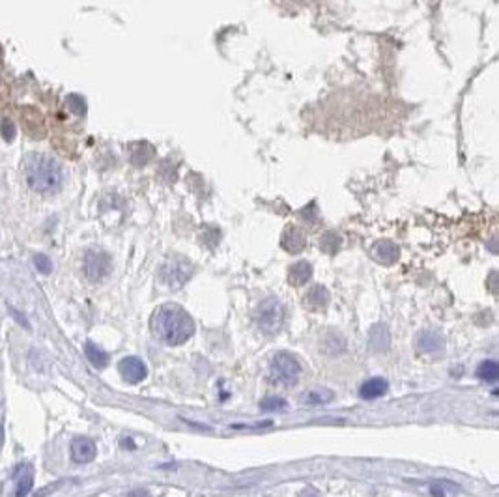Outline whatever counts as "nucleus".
<instances>
[{"instance_id":"6","label":"nucleus","mask_w":499,"mask_h":497,"mask_svg":"<svg viewBox=\"0 0 499 497\" xmlns=\"http://www.w3.org/2000/svg\"><path fill=\"white\" fill-rule=\"evenodd\" d=\"M82 267H85V275L88 277V280L100 283V280H103L111 273V258L103 251L92 249V251H88L85 254Z\"/></svg>"},{"instance_id":"5","label":"nucleus","mask_w":499,"mask_h":497,"mask_svg":"<svg viewBox=\"0 0 499 497\" xmlns=\"http://www.w3.org/2000/svg\"><path fill=\"white\" fill-rule=\"evenodd\" d=\"M301 374V365L298 359L293 357L288 351H279L275 353L271 359V378L277 384L285 385V387H292L298 384Z\"/></svg>"},{"instance_id":"15","label":"nucleus","mask_w":499,"mask_h":497,"mask_svg":"<svg viewBox=\"0 0 499 497\" xmlns=\"http://www.w3.org/2000/svg\"><path fill=\"white\" fill-rule=\"evenodd\" d=\"M85 353H87L88 361L92 363L96 368H105L109 365V353L105 350H101L100 346H96L93 342H87L85 346Z\"/></svg>"},{"instance_id":"20","label":"nucleus","mask_w":499,"mask_h":497,"mask_svg":"<svg viewBox=\"0 0 499 497\" xmlns=\"http://www.w3.org/2000/svg\"><path fill=\"white\" fill-rule=\"evenodd\" d=\"M34 477H32V470L25 471V475H21L19 481H17V488H15V497H27L32 490Z\"/></svg>"},{"instance_id":"9","label":"nucleus","mask_w":499,"mask_h":497,"mask_svg":"<svg viewBox=\"0 0 499 497\" xmlns=\"http://www.w3.org/2000/svg\"><path fill=\"white\" fill-rule=\"evenodd\" d=\"M98 447L90 438H75L71 441V458L77 464H88L96 458Z\"/></svg>"},{"instance_id":"18","label":"nucleus","mask_w":499,"mask_h":497,"mask_svg":"<svg viewBox=\"0 0 499 497\" xmlns=\"http://www.w3.org/2000/svg\"><path fill=\"white\" fill-rule=\"evenodd\" d=\"M477 378L492 384V382L499 378V365L496 361H483L479 368H477Z\"/></svg>"},{"instance_id":"25","label":"nucleus","mask_w":499,"mask_h":497,"mask_svg":"<svg viewBox=\"0 0 499 497\" xmlns=\"http://www.w3.org/2000/svg\"><path fill=\"white\" fill-rule=\"evenodd\" d=\"M432 494L434 497H445L443 496V492H441V488H438V486H432Z\"/></svg>"},{"instance_id":"13","label":"nucleus","mask_w":499,"mask_h":497,"mask_svg":"<svg viewBox=\"0 0 499 497\" xmlns=\"http://www.w3.org/2000/svg\"><path fill=\"white\" fill-rule=\"evenodd\" d=\"M313 277V265L301 260V262H296V264L288 269V283L292 286H303L307 285L309 280Z\"/></svg>"},{"instance_id":"21","label":"nucleus","mask_w":499,"mask_h":497,"mask_svg":"<svg viewBox=\"0 0 499 497\" xmlns=\"http://www.w3.org/2000/svg\"><path fill=\"white\" fill-rule=\"evenodd\" d=\"M260 408L264 411H282L287 408V400L280 397H267L260 402Z\"/></svg>"},{"instance_id":"11","label":"nucleus","mask_w":499,"mask_h":497,"mask_svg":"<svg viewBox=\"0 0 499 497\" xmlns=\"http://www.w3.org/2000/svg\"><path fill=\"white\" fill-rule=\"evenodd\" d=\"M280 245L285 251H288L290 254H298L305 249L307 245V238L305 234L301 232L300 228L296 226H288L285 234H282V239H280Z\"/></svg>"},{"instance_id":"22","label":"nucleus","mask_w":499,"mask_h":497,"mask_svg":"<svg viewBox=\"0 0 499 497\" xmlns=\"http://www.w3.org/2000/svg\"><path fill=\"white\" fill-rule=\"evenodd\" d=\"M67 107L71 109V113H75L77 116H82V114L87 113V101L82 100L80 96H69L67 98Z\"/></svg>"},{"instance_id":"23","label":"nucleus","mask_w":499,"mask_h":497,"mask_svg":"<svg viewBox=\"0 0 499 497\" xmlns=\"http://www.w3.org/2000/svg\"><path fill=\"white\" fill-rule=\"evenodd\" d=\"M34 265L38 267V272L45 273V275L53 272V262L47 258L45 254H36L34 256Z\"/></svg>"},{"instance_id":"12","label":"nucleus","mask_w":499,"mask_h":497,"mask_svg":"<svg viewBox=\"0 0 499 497\" xmlns=\"http://www.w3.org/2000/svg\"><path fill=\"white\" fill-rule=\"evenodd\" d=\"M327 303H329V292H327L324 286H313L309 292L305 294V298H303V305L309 309V311H326Z\"/></svg>"},{"instance_id":"17","label":"nucleus","mask_w":499,"mask_h":497,"mask_svg":"<svg viewBox=\"0 0 499 497\" xmlns=\"http://www.w3.org/2000/svg\"><path fill=\"white\" fill-rule=\"evenodd\" d=\"M333 400V393L329 389H314V391L305 393L301 397V402L309 406H320V404H327Z\"/></svg>"},{"instance_id":"8","label":"nucleus","mask_w":499,"mask_h":497,"mask_svg":"<svg viewBox=\"0 0 499 497\" xmlns=\"http://www.w3.org/2000/svg\"><path fill=\"white\" fill-rule=\"evenodd\" d=\"M445 348V340L436 331H423L417 337V351L425 355H438Z\"/></svg>"},{"instance_id":"10","label":"nucleus","mask_w":499,"mask_h":497,"mask_svg":"<svg viewBox=\"0 0 499 497\" xmlns=\"http://www.w3.org/2000/svg\"><path fill=\"white\" fill-rule=\"evenodd\" d=\"M373 256L376 262H379V264L391 265L399 260L400 249L399 245H395L393 241L384 239V241H378V243L373 247Z\"/></svg>"},{"instance_id":"24","label":"nucleus","mask_w":499,"mask_h":497,"mask_svg":"<svg viewBox=\"0 0 499 497\" xmlns=\"http://www.w3.org/2000/svg\"><path fill=\"white\" fill-rule=\"evenodd\" d=\"M0 133L4 135V139H6V140H12V139H14L15 126H14V124H12V120L4 118V120H2V122H0Z\"/></svg>"},{"instance_id":"4","label":"nucleus","mask_w":499,"mask_h":497,"mask_svg":"<svg viewBox=\"0 0 499 497\" xmlns=\"http://www.w3.org/2000/svg\"><path fill=\"white\" fill-rule=\"evenodd\" d=\"M254 322L260 329L267 335L277 333L285 322V307L277 298L264 299L256 311H254Z\"/></svg>"},{"instance_id":"1","label":"nucleus","mask_w":499,"mask_h":497,"mask_svg":"<svg viewBox=\"0 0 499 497\" xmlns=\"http://www.w3.org/2000/svg\"><path fill=\"white\" fill-rule=\"evenodd\" d=\"M150 329H152L153 337L163 340L165 344L180 346L186 344L187 340L193 337L195 322L180 305L166 303L152 314Z\"/></svg>"},{"instance_id":"16","label":"nucleus","mask_w":499,"mask_h":497,"mask_svg":"<svg viewBox=\"0 0 499 497\" xmlns=\"http://www.w3.org/2000/svg\"><path fill=\"white\" fill-rule=\"evenodd\" d=\"M370 348L376 351H386L389 348V331L386 325H376L370 331Z\"/></svg>"},{"instance_id":"7","label":"nucleus","mask_w":499,"mask_h":497,"mask_svg":"<svg viewBox=\"0 0 499 497\" xmlns=\"http://www.w3.org/2000/svg\"><path fill=\"white\" fill-rule=\"evenodd\" d=\"M118 371L127 384H140L148 376L146 365L139 357H124L118 365Z\"/></svg>"},{"instance_id":"19","label":"nucleus","mask_w":499,"mask_h":497,"mask_svg":"<svg viewBox=\"0 0 499 497\" xmlns=\"http://www.w3.org/2000/svg\"><path fill=\"white\" fill-rule=\"evenodd\" d=\"M340 247V236L335 232H326L320 238V249L327 254H335Z\"/></svg>"},{"instance_id":"3","label":"nucleus","mask_w":499,"mask_h":497,"mask_svg":"<svg viewBox=\"0 0 499 497\" xmlns=\"http://www.w3.org/2000/svg\"><path fill=\"white\" fill-rule=\"evenodd\" d=\"M195 265L184 256H173L161 265L159 278L161 283L168 286L170 290H180L189 278L193 277Z\"/></svg>"},{"instance_id":"14","label":"nucleus","mask_w":499,"mask_h":497,"mask_svg":"<svg viewBox=\"0 0 499 497\" xmlns=\"http://www.w3.org/2000/svg\"><path fill=\"white\" fill-rule=\"evenodd\" d=\"M387 389H389V384H387L386 378H370L361 385L359 395L366 400H374V398L384 397Z\"/></svg>"},{"instance_id":"2","label":"nucleus","mask_w":499,"mask_h":497,"mask_svg":"<svg viewBox=\"0 0 499 497\" xmlns=\"http://www.w3.org/2000/svg\"><path fill=\"white\" fill-rule=\"evenodd\" d=\"M25 178L28 187L40 195H53L64 184V168L45 153H32L25 161Z\"/></svg>"}]
</instances>
